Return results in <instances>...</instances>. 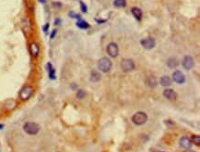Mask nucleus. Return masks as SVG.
I'll return each instance as SVG.
<instances>
[{
	"mask_svg": "<svg viewBox=\"0 0 200 152\" xmlns=\"http://www.w3.org/2000/svg\"><path fill=\"white\" fill-rule=\"evenodd\" d=\"M23 130L29 135H35L40 132V125L33 122H27L23 125Z\"/></svg>",
	"mask_w": 200,
	"mask_h": 152,
	"instance_id": "f257e3e1",
	"label": "nucleus"
},
{
	"mask_svg": "<svg viewBox=\"0 0 200 152\" xmlns=\"http://www.w3.org/2000/svg\"><path fill=\"white\" fill-rule=\"evenodd\" d=\"M112 61L110 59H108V57H102L101 59H100L98 61V68L101 72L106 73V72H109L111 71L112 69Z\"/></svg>",
	"mask_w": 200,
	"mask_h": 152,
	"instance_id": "f03ea898",
	"label": "nucleus"
},
{
	"mask_svg": "<svg viewBox=\"0 0 200 152\" xmlns=\"http://www.w3.org/2000/svg\"><path fill=\"white\" fill-rule=\"evenodd\" d=\"M148 121V115L143 111H138L132 116V122L136 125H143Z\"/></svg>",
	"mask_w": 200,
	"mask_h": 152,
	"instance_id": "7ed1b4c3",
	"label": "nucleus"
},
{
	"mask_svg": "<svg viewBox=\"0 0 200 152\" xmlns=\"http://www.w3.org/2000/svg\"><path fill=\"white\" fill-rule=\"evenodd\" d=\"M33 92H34V89L31 85L26 84L24 85L21 88V90L19 91V97L21 100H28L29 98H31V97L33 95Z\"/></svg>",
	"mask_w": 200,
	"mask_h": 152,
	"instance_id": "20e7f679",
	"label": "nucleus"
},
{
	"mask_svg": "<svg viewBox=\"0 0 200 152\" xmlns=\"http://www.w3.org/2000/svg\"><path fill=\"white\" fill-rule=\"evenodd\" d=\"M121 69L124 72H129L135 70V63L131 59H124L121 62Z\"/></svg>",
	"mask_w": 200,
	"mask_h": 152,
	"instance_id": "39448f33",
	"label": "nucleus"
},
{
	"mask_svg": "<svg viewBox=\"0 0 200 152\" xmlns=\"http://www.w3.org/2000/svg\"><path fill=\"white\" fill-rule=\"evenodd\" d=\"M140 45L143 48L147 50H151L156 46V41L152 37H147L140 40Z\"/></svg>",
	"mask_w": 200,
	"mask_h": 152,
	"instance_id": "423d86ee",
	"label": "nucleus"
},
{
	"mask_svg": "<svg viewBox=\"0 0 200 152\" xmlns=\"http://www.w3.org/2000/svg\"><path fill=\"white\" fill-rule=\"evenodd\" d=\"M107 53L111 57H116L119 54V47H118V45L116 43L112 42L107 46Z\"/></svg>",
	"mask_w": 200,
	"mask_h": 152,
	"instance_id": "0eeeda50",
	"label": "nucleus"
},
{
	"mask_svg": "<svg viewBox=\"0 0 200 152\" xmlns=\"http://www.w3.org/2000/svg\"><path fill=\"white\" fill-rule=\"evenodd\" d=\"M173 79L175 83L182 84L185 82V76L181 71H175L173 73Z\"/></svg>",
	"mask_w": 200,
	"mask_h": 152,
	"instance_id": "6e6552de",
	"label": "nucleus"
},
{
	"mask_svg": "<svg viewBox=\"0 0 200 152\" xmlns=\"http://www.w3.org/2000/svg\"><path fill=\"white\" fill-rule=\"evenodd\" d=\"M29 49H30V53L32 57H37L40 54V47L39 44L36 42H31L30 44V47H29Z\"/></svg>",
	"mask_w": 200,
	"mask_h": 152,
	"instance_id": "1a4fd4ad",
	"label": "nucleus"
},
{
	"mask_svg": "<svg viewBox=\"0 0 200 152\" xmlns=\"http://www.w3.org/2000/svg\"><path fill=\"white\" fill-rule=\"evenodd\" d=\"M21 28L23 32L25 34H30L31 31V20H29L28 18H23L21 20Z\"/></svg>",
	"mask_w": 200,
	"mask_h": 152,
	"instance_id": "9d476101",
	"label": "nucleus"
},
{
	"mask_svg": "<svg viewBox=\"0 0 200 152\" xmlns=\"http://www.w3.org/2000/svg\"><path fill=\"white\" fill-rule=\"evenodd\" d=\"M195 65L194 59L191 56H185L183 59V66L185 70H191Z\"/></svg>",
	"mask_w": 200,
	"mask_h": 152,
	"instance_id": "9b49d317",
	"label": "nucleus"
},
{
	"mask_svg": "<svg viewBox=\"0 0 200 152\" xmlns=\"http://www.w3.org/2000/svg\"><path fill=\"white\" fill-rule=\"evenodd\" d=\"M179 144L185 149H189L192 147V142H191V140L187 136H183L180 139V141H179Z\"/></svg>",
	"mask_w": 200,
	"mask_h": 152,
	"instance_id": "f8f14e48",
	"label": "nucleus"
},
{
	"mask_svg": "<svg viewBox=\"0 0 200 152\" xmlns=\"http://www.w3.org/2000/svg\"><path fill=\"white\" fill-rule=\"evenodd\" d=\"M163 96L169 100H175L177 98V94L173 89H165L163 91Z\"/></svg>",
	"mask_w": 200,
	"mask_h": 152,
	"instance_id": "ddd939ff",
	"label": "nucleus"
},
{
	"mask_svg": "<svg viewBox=\"0 0 200 152\" xmlns=\"http://www.w3.org/2000/svg\"><path fill=\"white\" fill-rule=\"evenodd\" d=\"M46 68H47V72H48V74H49V78L51 80H55L56 76V70L55 68L53 67V65L48 62L46 64Z\"/></svg>",
	"mask_w": 200,
	"mask_h": 152,
	"instance_id": "4468645a",
	"label": "nucleus"
},
{
	"mask_svg": "<svg viewBox=\"0 0 200 152\" xmlns=\"http://www.w3.org/2000/svg\"><path fill=\"white\" fill-rule=\"evenodd\" d=\"M131 12L133 16L137 20H140L141 19H142V10H141L139 7H133V9H131Z\"/></svg>",
	"mask_w": 200,
	"mask_h": 152,
	"instance_id": "2eb2a0df",
	"label": "nucleus"
},
{
	"mask_svg": "<svg viewBox=\"0 0 200 152\" xmlns=\"http://www.w3.org/2000/svg\"><path fill=\"white\" fill-rule=\"evenodd\" d=\"M167 65L171 69H175L179 65V61L176 57H170L167 61Z\"/></svg>",
	"mask_w": 200,
	"mask_h": 152,
	"instance_id": "dca6fc26",
	"label": "nucleus"
},
{
	"mask_svg": "<svg viewBox=\"0 0 200 152\" xmlns=\"http://www.w3.org/2000/svg\"><path fill=\"white\" fill-rule=\"evenodd\" d=\"M160 82H161V84L162 86H166V87H167V86H170L171 84H172V79H171V78L168 75L162 76L161 78Z\"/></svg>",
	"mask_w": 200,
	"mask_h": 152,
	"instance_id": "f3484780",
	"label": "nucleus"
},
{
	"mask_svg": "<svg viewBox=\"0 0 200 152\" xmlns=\"http://www.w3.org/2000/svg\"><path fill=\"white\" fill-rule=\"evenodd\" d=\"M146 84L149 87H155L157 85V79L154 76H148L146 80Z\"/></svg>",
	"mask_w": 200,
	"mask_h": 152,
	"instance_id": "a211bd4d",
	"label": "nucleus"
},
{
	"mask_svg": "<svg viewBox=\"0 0 200 152\" xmlns=\"http://www.w3.org/2000/svg\"><path fill=\"white\" fill-rule=\"evenodd\" d=\"M100 79H101V74L96 72V71H92L90 72V81L91 82H94V83H96V82L100 81Z\"/></svg>",
	"mask_w": 200,
	"mask_h": 152,
	"instance_id": "6ab92c4d",
	"label": "nucleus"
},
{
	"mask_svg": "<svg viewBox=\"0 0 200 152\" xmlns=\"http://www.w3.org/2000/svg\"><path fill=\"white\" fill-rule=\"evenodd\" d=\"M77 26L78 28H80V29H88L90 27L89 23L87 22H85V20H83L82 19H80L77 22Z\"/></svg>",
	"mask_w": 200,
	"mask_h": 152,
	"instance_id": "aec40b11",
	"label": "nucleus"
},
{
	"mask_svg": "<svg viewBox=\"0 0 200 152\" xmlns=\"http://www.w3.org/2000/svg\"><path fill=\"white\" fill-rule=\"evenodd\" d=\"M114 6L116 7H124L126 6V0H114Z\"/></svg>",
	"mask_w": 200,
	"mask_h": 152,
	"instance_id": "412c9836",
	"label": "nucleus"
},
{
	"mask_svg": "<svg viewBox=\"0 0 200 152\" xmlns=\"http://www.w3.org/2000/svg\"><path fill=\"white\" fill-rule=\"evenodd\" d=\"M86 96V93L84 90H78V91L77 92V97L80 98V99H82V98H84Z\"/></svg>",
	"mask_w": 200,
	"mask_h": 152,
	"instance_id": "4be33fe9",
	"label": "nucleus"
},
{
	"mask_svg": "<svg viewBox=\"0 0 200 152\" xmlns=\"http://www.w3.org/2000/svg\"><path fill=\"white\" fill-rule=\"evenodd\" d=\"M191 142L197 144V146H200V136H199V135H193L192 141H191Z\"/></svg>",
	"mask_w": 200,
	"mask_h": 152,
	"instance_id": "5701e85b",
	"label": "nucleus"
},
{
	"mask_svg": "<svg viewBox=\"0 0 200 152\" xmlns=\"http://www.w3.org/2000/svg\"><path fill=\"white\" fill-rule=\"evenodd\" d=\"M80 9H81V11L83 12V13H87V12H88V7H87V6H86L85 4L83 3L82 1H80Z\"/></svg>",
	"mask_w": 200,
	"mask_h": 152,
	"instance_id": "b1692460",
	"label": "nucleus"
},
{
	"mask_svg": "<svg viewBox=\"0 0 200 152\" xmlns=\"http://www.w3.org/2000/svg\"><path fill=\"white\" fill-rule=\"evenodd\" d=\"M68 15L70 16V17L71 18H76V19H78V20H80V19H81V17H80V15H78V14H76L75 13V12H73V11H71V12H69L68 13Z\"/></svg>",
	"mask_w": 200,
	"mask_h": 152,
	"instance_id": "393cba45",
	"label": "nucleus"
},
{
	"mask_svg": "<svg viewBox=\"0 0 200 152\" xmlns=\"http://www.w3.org/2000/svg\"><path fill=\"white\" fill-rule=\"evenodd\" d=\"M164 124H165L166 125H167V126L169 127V128H172V127H173V125H174V124H173V122L172 121H171V120L165 121V122H164Z\"/></svg>",
	"mask_w": 200,
	"mask_h": 152,
	"instance_id": "a878e982",
	"label": "nucleus"
},
{
	"mask_svg": "<svg viewBox=\"0 0 200 152\" xmlns=\"http://www.w3.org/2000/svg\"><path fill=\"white\" fill-rule=\"evenodd\" d=\"M52 6H53L54 7H56V9H60V7H62V4H61L60 2H54V3L52 4Z\"/></svg>",
	"mask_w": 200,
	"mask_h": 152,
	"instance_id": "bb28decb",
	"label": "nucleus"
},
{
	"mask_svg": "<svg viewBox=\"0 0 200 152\" xmlns=\"http://www.w3.org/2000/svg\"><path fill=\"white\" fill-rule=\"evenodd\" d=\"M48 29H49V23H46V24H45V25L43 27V32H45V34H47Z\"/></svg>",
	"mask_w": 200,
	"mask_h": 152,
	"instance_id": "cd10ccee",
	"label": "nucleus"
},
{
	"mask_svg": "<svg viewBox=\"0 0 200 152\" xmlns=\"http://www.w3.org/2000/svg\"><path fill=\"white\" fill-rule=\"evenodd\" d=\"M56 30H53L52 31V32H51V35H50V37H51V39H53L54 37H55L56 36Z\"/></svg>",
	"mask_w": 200,
	"mask_h": 152,
	"instance_id": "c85d7f7f",
	"label": "nucleus"
},
{
	"mask_svg": "<svg viewBox=\"0 0 200 152\" xmlns=\"http://www.w3.org/2000/svg\"><path fill=\"white\" fill-rule=\"evenodd\" d=\"M61 22H62V20L60 19H56L55 20V25H59V24L61 23Z\"/></svg>",
	"mask_w": 200,
	"mask_h": 152,
	"instance_id": "c756f323",
	"label": "nucleus"
},
{
	"mask_svg": "<svg viewBox=\"0 0 200 152\" xmlns=\"http://www.w3.org/2000/svg\"><path fill=\"white\" fill-rule=\"evenodd\" d=\"M38 1L40 3H41V4H45V3H46V0H38Z\"/></svg>",
	"mask_w": 200,
	"mask_h": 152,
	"instance_id": "7c9ffc66",
	"label": "nucleus"
},
{
	"mask_svg": "<svg viewBox=\"0 0 200 152\" xmlns=\"http://www.w3.org/2000/svg\"><path fill=\"white\" fill-rule=\"evenodd\" d=\"M2 129H4V124H0V130H2Z\"/></svg>",
	"mask_w": 200,
	"mask_h": 152,
	"instance_id": "2f4dec72",
	"label": "nucleus"
},
{
	"mask_svg": "<svg viewBox=\"0 0 200 152\" xmlns=\"http://www.w3.org/2000/svg\"><path fill=\"white\" fill-rule=\"evenodd\" d=\"M185 152H195V151H191V150H185Z\"/></svg>",
	"mask_w": 200,
	"mask_h": 152,
	"instance_id": "473e14b6",
	"label": "nucleus"
}]
</instances>
